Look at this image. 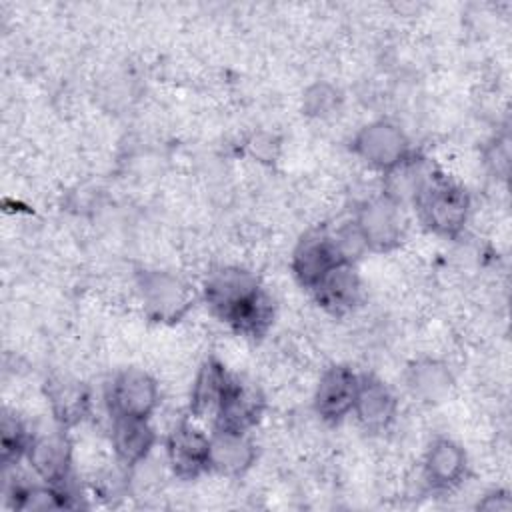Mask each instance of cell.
I'll use <instances>...</instances> for the list:
<instances>
[{
    "instance_id": "d6986e66",
    "label": "cell",
    "mask_w": 512,
    "mask_h": 512,
    "mask_svg": "<svg viewBox=\"0 0 512 512\" xmlns=\"http://www.w3.org/2000/svg\"><path fill=\"white\" fill-rule=\"evenodd\" d=\"M452 384V372L440 360L424 358L408 368V388L418 400L426 404H438L446 400Z\"/></svg>"
},
{
    "instance_id": "3957f363",
    "label": "cell",
    "mask_w": 512,
    "mask_h": 512,
    "mask_svg": "<svg viewBox=\"0 0 512 512\" xmlns=\"http://www.w3.org/2000/svg\"><path fill=\"white\" fill-rule=\"evenodd\" d=\"M138 292H140L146 316L160 324L180 322L194 306L192 288L172 272H164V270L140 272Z\"/></svg>"
},
{
    "instance_id": "2e32d148",
    "label": "cell",
    "mask_w": 512,
    "mask_h": 512,
    "mask_svg": "<svg viewBox=\"0 0 512 512\" xmlns=\"http://www.w3.org/2000/svg\"><path fill=\"white\" fill-rule=\"evenodd\" d=\"M382 194L396 202L398 206L414 204L418 194L422 192L424 184L428 182L432 168L422 156H416L410 152L404 156L398 164H394L390 170L382 172Z\"/></svg>"
},
{
    "instance_id": "7402d4cb",
    "label": "cell",
    "mask_w": 512,
    "mask_h": 512,
    "mask_svg": "<svg viewBox=\"0 0 512 512\" xmlns=\"http://www.w3.org/2000/svg\"><path fill=\"white\" fill-rule=\"evenodd\" d=\"M340 104V92L328 82H314L304 90L302 110L312 118L330 116Z\"/></svg>"
},
{
    "instance_id": "ba28073f",
    "label": "cell",
    "mask_w": 512,
    "mask_h": 512,
    "mask_svg": "<svg viewBox=\"0 0 512 512\" xmlns=\"http://www.w3.org/2000/svg\"><path fill=\"white\" fill-rule=\"evenodd\" d=\"M166 458L176 478L194 480L210 470V436L180 420L166 438Z\"/></svg>"
},
{
    "instance_id": "8fae6325",
    "label": "cell",
    "mask_w": 512,
    "mask_h": 512,
    "mask_svg": "<svg viewBox=\"0 0 512 512\" xmlns=\"http://www.w3.org/2000/svg\"><path fill=\"white\" fill-rule=\"evenodd\" d=\"M232 376L226 372V368L216 360L208 358L196 372L192 388H190V414L196 420H216L228 388H230Z\"/></svg>"
},
{
    "instance_id": "7a4b0ae2",
    "label": "cell",
    "mask_w": 512,
    "mask_h": 512,
    "mask_svg": "<svg viewBox=\"0 0 512 512\" xmlns=\"http://www.w3.org/2000/svg\"><path fill=\"white\" fill-rule=\"evenodd\" d=\"M420 220L438 236H458L468 220L470 198L464 188L446 176L432 172L414 202Z\"/></svg>"
},
{
    "instance_id": "d4e9b609",
    "label": "cell",
    "mask_w": 512,
    "mask_h": 512,
    "mask_svg": "<svg viewBox=\"0 0 512 512\" xmlns=\"http://www.w3.org/2000/svg\"><path fill=\"white\" fill-rule=\"evenodd\" d=\"M246 152L250 158H254L260 164H274L280 156V138L272 132L266 130H258L254 134L248 136L246 144H244Z\"/></svg>"
},
{
    "instance_id": "52a82bcc",
    "label": "cell",
    "mask_w": 512,
    "mask_h": 512,
    "mask_svg": "<svg viewBox=\"0 0 512 512\" xmlns=\"http://www.w3.org/2000/svg\"><path fill=\"white\" fill-rule=\"evenodd\" d=\"M342 262L344 260L332 240V234L324 228H316L298 240L290 266L298 284L312 292L318 282Z\"/></svg>"
},
{
    "instance_id": "7c38bea8",
    "label": "cell",
    "mask_w": 512,
    "mask_h": 512,
    "mask_svg": "<svg viewBox=\"0 0 512 512\" xmlns=\"http://www.w3.org/2000/svg\"><path fill=\"white\" fill-rule=\"evenodd\" d=\"M26 458L44 484L60 488L70 474V448L60 432L34 434L28 442Z\"/></svg>"
},
{
    "instance_id": "e0dca14e",
    "label": "cell",
    "mask_w": 512,
    "mask_h": 512,
    "mask_svg": "<svg viewBox=\"0 0 512 512\" xmlns=\"http://www.w3.org/2000/svg\"><path fill=\"white\" fill-rule=\"evenodd\" d=\"M156 444V434L148 420L138 418H114L112 424V448L120 464L134 468L144 464Z\"/></svg>"
},
{
    "instance_id": "30bf717a",
    "label": "cell",
    "mask_w": 512,
    "mask_h": 512,
    "mask_svg": "<svg viewBox=\"0 0 512 512\" xmlns=\"http://www.w3.org/2000/svg\"><path fill=\"white\" fill-rule=\"evenodd\" d=\"M398 410L394 392L376 376H358V390L352 414L362 428L370 432H380L390 426Z\"/></svg>"
},
{
    "instance_id": "4fadbf2b",
    "label": "cell",
    "mask_w": 512,
    "mask_h": 512,
    "mask_svg": "<svg viewBox=\"0 0 512 512\" xmlns=\"http://www.w3.org/2000/svg\"><path fill=\"white\" fill-rule=\"evenodd\" d=\"M264 412V396L252 386L232 378L226 400L214 420V430L248 432Z\"/></svg>"
},
{
    "instance_id": "44dd1931",
    "label": "cell",
    "mask_w": 512,
    "mask_h": 512,
    "mask_svg": "<svg viewBox=\"0 0 512 512\" xmlns=\"http://www.w3.org/2000/svg\"><path fill=\"white\" fill-rule=\"evenodd\" d=\"M66 498L60 488L44 484V486H26L14 490V508L18 510H54L64 508Z\"/></svg>"
},
{
    "instance_id": "484cf974",
    "label": "cell",
    "mask_w": 512,
    "mask_h": 512,
    "mask_svg": "<svg viewBox=\"0 0 512 512\" xmlns=\"http://www.w3.org/2000/svg\"><path fill=\"white\" fill-rule=\"evenodd\" d=\"M480 510H510L512 508V500L508 496V492L504 490H494L490 494H486L478 504H476Z\"/></svg>"
},
{
    "instance_id": "ac0fdd59",
    "label": "cell",
    "mask_w": 512,
    "mask_h": 512,
    "mask_svg": "<svg viewBox=\"0 0 512 512\" xmlns=\"http://www.w3.org/2000/svg\"><path fill=\"white\" fill-rule=\"evenodd\" d=\"M466 472V452L450 438H436L424 456V476L438 488L456 486Z\"/></svg>"
},
{
    "instance_id": "9a60e30c",
    "label": "cell",
    "mask_w": 512,
    "mask_h": 512,
    "mask_svg": "<svg viewBox=\"0 0 512 512\" xmlns=\"http://www.w3.org/2000/svg\"><path fill=\"white\" fill-rule=\"evenodd\" d=\"M312 292L324 310L342 316L360 302L362 284L354 264L342 262L332 268Z\"/></svg>"
},
{
    "instance_id": "9c48e42d",
    "label": "cell",
    "mask_w": 512,
    "mask_h": 512,
    "mask_svg": "<svg viewBox=\"0 0 512 512\" xmlns=\"http://www.w3.org/2000/svg\"><path fill=\"white\" fill-rule=\"evenodd\" d=\"M358 390V374L346 366L328 368L314 392L316 414L330 424H336L352 414Z\"/></svg>"
},
{
    "instance_id": "cb8c5ba5",
    "label": "cell",
    "mask_w": 512,
    "mask_h": 512,
    "mask_svg": "<svg viewBox=\"0 0 512 512\" xmlns=\"http://www.w3.org/2000/svg\"><path fill=\"white\" fill-rule=\"evenodd\" d=\"M330 234H332V240H334L344 262L354 264L366 252V244H364L362 234H360L358 226L354 224V220L348 224H342L340 228H336Z\"/></svg>"
},
{
    "instance_id": "603a6c76",
    "label": "cell",
    "mask_w": 512,
    "mask_h": 512,
    "mask_svg": "<svg viewBox=\"0 0 512 512\" xmlns=\"http://www.w3.org/2000/svg\"><path fill=\"white\" fill-rule=\"evenodd\" d=\"M30 436L26 434L24 426L14 416L2 418V432H0V444H2V462L4 466H10L20 456H26Z\"/></svg>"
},
{
    "instance_id": "ffe728a7",
    "label": "cell",
    "mask_w": 512,
    "mask_h": 512,
    "mask_svg": "<svg viewBox=\"0 0 512 512\" xmlns=\"http://www.w3.org/2000/svg\"><path fill=\"white\" fill-rule=\"evenodd\" d=\"M54 418L62 426H72L84 418L88 408L86 390L74 382H58L48 392Z\"/></svg>"
},
{
    "instance_id": "277c9868",
    "label": "cell",
    "mask_w": 512,
    "mask_h": 512,
    "mask_svg": "<svg viewBox=\"0 0 512 512\" xmlns=\"http://www.w3.org/2000/svg\"><path fill=\"white\" fill-rule=\"evenodd\" d=\"M108 406L114 418L148 420L158 406V384L148 372L126 368L110 384Z\"/></svg>"
},
{
    "instance_id": "5bb4252c",
    "label": "cell",
    "mask_w": 512,
    "mask_h": 512,
    "mask_svg": "<svg viewBox=\"0 0 512 512\" xmlns=\"http://www.w3.org/2000/svg\"><path fill=\"white\" fill-rule=\"evenodd\" d=\"M256 462V446L248 432L214 430L210 436V470L222 476H242Z\"/></svg>"
},
{
    "instance_id": "6da1fadb",
    "label": "cell",
    "mask_w": 512,
    "mask_h": 512,
    "mask_svg": "<svg viewBox=\"0 0 512 512\" xmlns=\"http://www.w3.org/2000/svg\"><path fill=\"white\" fill-rule=\"evenodd\" d=\"M208 308L238 334L260 338L274 320V304L256 276L248 270L228 266L212 272L204 282Z\"/></svg>"
},
{
    "instance_id": "5b68a950",
    "label": "cell",
    "mask_w": 512,
    "mask_h": 512,
    "mask_svg": "<svg viewBox=\"0 0 512 512\" xmlns=\"http://www.w3.org/2000/svg\"><path fill=\"white\" fill-rule=\"evenodd\" d=\"M352 150L362 162L380 172L390 170L412 152L402 128L388 120H376L360 128L354 136Z\"/></svg>"
},
{
    "instance_id": "8992f818",
    "label": "cell",
    "mask_w": 512,
    "mask_h": 512,
    "mask_svg": "<svg viewBox=\"0 0 512 512\" xmlns=\"http://www.w3.org/2000/svg\"><path fill=\"white\" fill-rule=\"evenodd\" d=\"M402 206L386 198L384 194L366 200L356 216L354 224L358 226L366 250L372 252H390L402 240Z\"/></svg>"
}]
</instances>
